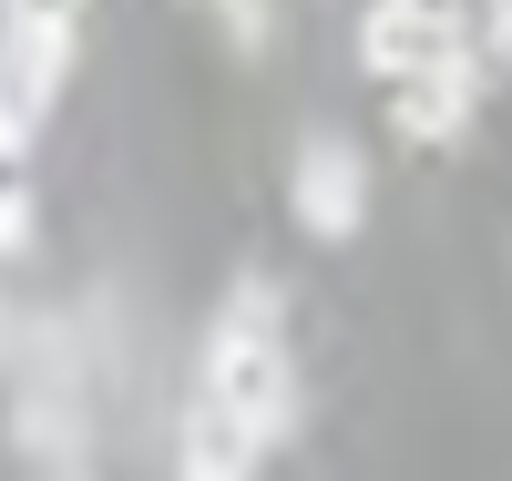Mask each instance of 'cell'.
<instances>
[{
  "instance_id": "3957f363",
  "label": "cell",
  "mask_w": 512,
  "mask_h": 481,
  "mask_svg": "<svg viewBox=\"0 0 512 481\" xmlns=\"http://www.w3.org/2000/svg\"><path fill=\"white\" fill-rule=\"evenodd\" d=\"M359 52H369L379 82H410L431 62H461V11H451V0H379L369 31H359Z\"/></svg>"
},
{
  "instance_id": "8992f818",
  "label": "cell",
  "mask_w": 512,
  "mask_h": 481,
  "mask_svg": "<svg viewBox=\"0 0 512 481\" xmlns=\"http://www.w3.org/2000/svg\"><path fill=\"white\" fill-rule=\"evenodd\" d=\"M472 62H431V72H410V82H390L400 93V134L410 144H461V123H472Z\"/></svg>"
},
{
  "instance_id": "277c9868",
  "label": "cell",
  "mask_w": 512,
  "mask_h": 481,
  "mask_svg": "<svg viewBox=\"0 0 512 481\" xmlns=\"http://www.w3.org/2000/svg\"><path fill=\"white\" fill-rule=\"evenodd\" d=\"M287 195H297V226H308V236H349L359 226V195H369V164L338 134H318V144H297Z\"/></svg>"
},
{
  "instance_id": "9c48e42d",
  "label": "cell",
  "mask_w": 512,
  "mask_h": 481,
  "mask_svg": "<svg viewBox=\"0 0 512 481\" xmlns=\"http://www.w3.org/2000/svg\"><path fill=\"white\" fill-rule=\"evenodd\" d=\"M52 481H82V471H52Z\"/></svg>"
},
{
  "instance_id": "52a82bcc",
  "label": "cell",
  "mask_w": 512,
  "mask_h": 481,
  "mask_svg": "<svg viewBox=\"0 0 512 481\" xmlns=\"http://www.w3.org/2000/svg\"><path fill=\"white\" fill-rule=\"evenodd\" d=\"M31 246V195L11 185V195H0V256H21Z\"/></svg>"
},
{
  "instance_id": "7a4b0ae2",
  "label": "cell",
  "mask_w": 512,
  "mask_h": 481,
  "mask_svg": "<svg viewBox=\"0 0 512 481\" xmlns=\"http://www.w3.org/2000/svg\"><path fill=\"white\" fill-rule=\"evenodd\" d=\"M62 62H72V21H11L0 31V164H21L41 113L62 93Z\"/></svg>"
},
{
  "instance_id": "ba28073f",
  "label": "cell",
  "mask_w": 512,
  "mask_h": 481,
  "mask_svg": "<svg viewBox=\"0 0 512 481\" xmlns=\"http://www.w3.org/2000/svg\"><path fill=\"white\" fill-rule=\"evenodd\" d=\"M11 21H82V0H0Z\"/></svg>"
},
{
  "instance_id": "6da1fadb",
  "label": "cell",
  "mask_w": 512,
  "mask_h": 481,
  "mask_svg": "<svg viewBox=\"0 0 512 481\" xmlns=\"http://www.w3.org/2000/svg\"><path fill=\"white\" fill-rule=\"evenodd\" d=\"M205 389H216L226 410H246L256 430H287V338H277V287H236L216 328H205Z\"/></svg>"
},
{
  "instance_id": "5b68a950",
  "label": "cell",
  "mask_w": 512,
  "mask_h": 481,
  "mask_svg": "<svg viewBox=\"0 0 512 481\" xmlns=\"http://www.w3.org/2000/svg\"><path fill=\"white\" fill-rule=\"evenodd\" d=\"M256 451H267V430H256L246 410H226L216 389H195L185 410V441H175V481H246Z\"/></svg>"
}]
</instances>
